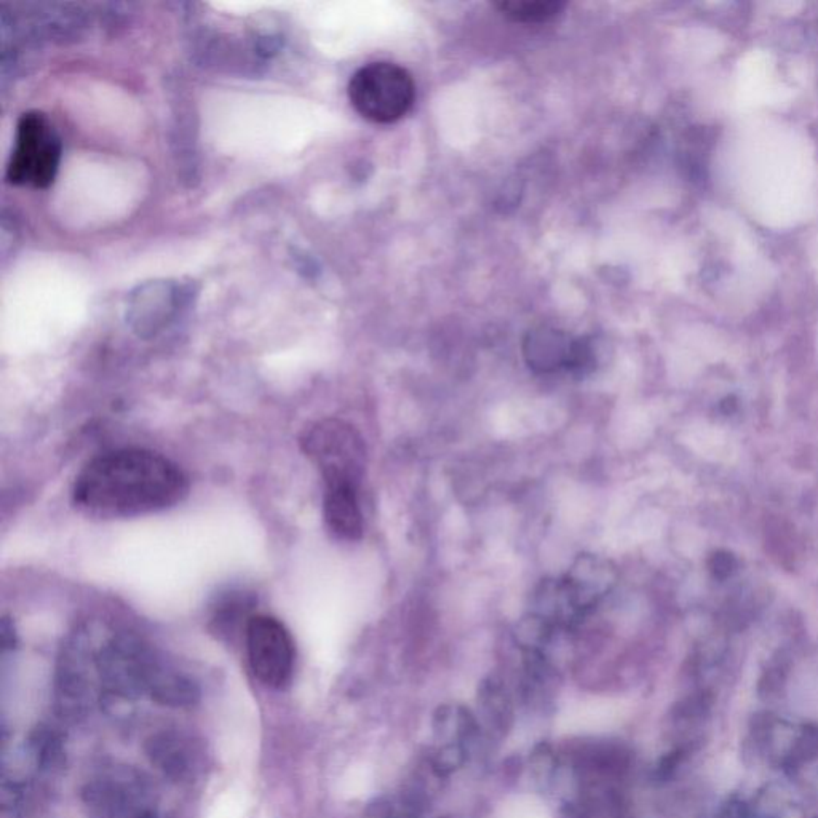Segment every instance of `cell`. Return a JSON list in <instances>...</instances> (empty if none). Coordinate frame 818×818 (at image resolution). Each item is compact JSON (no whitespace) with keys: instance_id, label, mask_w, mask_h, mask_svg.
I'll return each instance as SVG.
<instances>
[{"instance_id":"6","label":"cell","mask_w":818,"mask_h":818,"mask_svg":"<svg viewBox=\"0 0 818 818\" xmlns=\"http://www.w3.org/2000/svg\"><path fill=\"white\" fill-rule=\"evenodd\" d=\"M245 640L256 678L269 687H283L294 666V643L285 625L272 615H253L245 628Z\"/></svg>"},{"instance_id":"13","label":"cell","mask_w":818,"mask_h":818,"mask_svg":"<svg viewBox=\"0 0 818 818\" xmlns=\"http://www.w3.org/2000/svg\"><path fill=\"white\" fill-rule=\"evenodd\" d=\"M467 758H469V753L462 743L451 742L443 743L440 749H435L433 755L429 758V761H430L431 768L437 770L438 775L446 777V775L452 774L462 768Z\"/></svg>"},{"instance_id":"9","label":"cell","mask_w":818,"mask_h":818,"mask_svg":"<svg viewBox=\"0 0 818 818\" xmlns=\"http://www.w3.org/2000/svg\"><path fill=\"white\" fill-rule=\"evenodd\" d=\"M324 518L328 531L337 539H362L365 526L358 486L347 483L324 486Z\"/></svg>"},{"instance_id":"10","label":"cell","mask_w":818,"mask_h":818,"mask_svg":"<svg viewBox=\"0 0 818 818\" xmlns=\"http://www.w3.org/2000/svg\"><path fill=\"white\" fill-rule=\"evenodd\" d=\"M476 700L486 729L494 736H504L514 721V705L504 679L497 675L483 679Z\"/></svg>"},{"instance_id":"2","label":"cell","mask_w":818,"mask_h":818,"mask_svg":"<svg viewBox=\"0 0 818 818\" xmlns=\"http://www.w3.org/2000/svg\"><path fill=\"white\" fill-rule=\"evenodd\" d=\"M347 93L350 104L363 119L394 123L411 111L416 101V83L405 68L379 61L356 70Z\"/></svg>"},{"instance_id":"1","label":"cell","mask_w":818,"mask_h":818,"mask_svg":"<svg viewBox=\"0 0 818 818\" xmlns=\"http://www.w3.org/2000/svg\"><path fill=\"white\" fill-rule=\"evenodd\" d=\"M189 483L170 459L153 451L123 448L90 461L77 476V507L104 518L155 514L185 499Z\"/></svg>"},{"instance_id":"11","label":"cell","mask_w":818,"mask_h":818,"mask_svg":"<svg viewBox=\"0 0 818 818\" xmlns=\"http://www.w3.org/2000/svg\"><path fill=\"white\" fill-rule=\"evenodd\" d=\"M495 8L516 23H546L558 16L565 4L557 0H504L495 4Z\"/></svg>"},{"instance_id":"17","label":"cell","mask_w":818,"mask_h":818,"mask_svg":"<svg viewBox=\"0 0 818 818\" xmlns=\"http://www.w3.org/2000/svg\"><path fill=\"white\" fill-rule=\"evenodd\" d=\"M717 818H751V813L743 801L730 800L721 807Z\"/></svg>"},{"instance_id":"3","label":"cell","mask_w":818,"mask_h":818,"mask_svg":"<svg viewBox=\"0 0 818 818\" xmlns=\"http://www.w3.org/2000/svg\"><path fill=\"white\" fill-rule=\"evenodd\" d=\"M301 444L305 456L320 470L324 486L341 483L360 486L367 446L354 425L341 419L318 420L304 431Z\"/></svg>"},{"instance_id":"4","label":"cell","mask_w":818,"mask_h":818,"mask_svg":"<svg viewBox=\"0 0 818 818\" xmlns=\"http://www.w3.org/2000/svg\"><path fill=\"white\" fill-rule=\"evenodd\" d=\"M59 162L61 140L48 117L38 111L21 115L6 179L12 185L45 189L57 178Z\"/></svg>"},{"instance_id":"8","label":"cell","mask_w":818,"mask_h":818,"mask_svg":"<svg viewBox=\"0 0 818 818\" xmlns=\"http://www.w3.org/2000/svg\"><path fill=\"white\" fill-rule=\"evenodd\" d=\"M617 578L619 574L614 563L595 553H582L576 557L563 576L579 608L587 615L610 595L617 584Z\"/></svg>"},{"instance_id":"18","label":"cell","mask_w":818,"mask_h":818,"mask_svg":"<svg viewBox=\"0 0 818 818\" xmlns=\"http://www.w3.org/2000/svg\"><path fill=\"white\" fill-rule=\"evenodd\" d=\"M13 641H15V632H13V625L5 617V619H4V621H2V644H4V649L12 647Z\"/></svg>"},{"instance_id":"12","label":"cell","mask_w":818,"mask_h":818,"mask_svg":"<svg viewBox=\"0 0 818 818\" xmlns=\"http://www.w3.org/2000/svg\"><path fill=\"white\" fill-rule=\"evenodd\" d=\"M818 760V726L806 724L801 728L791 747L785 755L783 766L787 770H800L804 764Z\"/></svg>"},{"instance_id":"16","label":"cell","mask_w":818,"mask_h":818,"mask_svg":"<svg viewBox=\"0 0 818 818\" xmlns=\"http://www.w3.org/2000/svg\"><path fill=\"white\" fill-rule=\"evenodd\" d=\"M736 568V559L728 552H717L711 557L710 569L717 579L729 578Z\"/></svg>"},{"instance_id":"5","label":"cell","mask_w":818,"mask_h":818,"mask_svg":"<svg viewBox=\"0 0 818 818\" xmlns=\"http://www.w3.org/2000/svg\"><path fill=\"white\" fill-rule=\"evenodd\" d=\"M523 356L536 375L566 371L585 377L597 367V349L587 337H572L557 328H536L523 341Z\"/></svg>"},{"instance_id":"15","label":"cell","mask_w":818,"mask_h":818,"mask_svg":"<svg viewBox=\"0 0 818 818\" xmlns=\"http://www.w3.org/2000/svg\"><path fill=\"white\" fill-rule=\"evenodd\" d=\"M685 755H687V749L685 747H678V749H672L666 755L662 756L659 764H657V769H655L657 779H660L662 781L672 779L673 775L676 774L679 766L685 761Z\"/></svg>"},{"instance_id":"7","label":"cell","mask_w":818,"mask_h":818,"mask_svg":"<svg viewBox=\"0 0 818 818\" xmlns=\"http://www.w3.org/2000/svg\"><path fill=\"white\" fill-rule=\"evenodd\" d=\"M185 294L173 282H151L140 286L128 303V322L140 336H155L178 315Z\"/></svg>"},{"instance_id":"19","label":"cell","mask_w":818,"mask_h":818,"mask_svg":"<svg viewBox=\"0 0 818 818\" xmlns=\"http://www.w3.org/2000/svg\"><path fill=\"white\" fill-rule=\"evenodd\" d=\"M766 818H775V817H766Z\"/></svg>"},{"instance_id":"14","label":"cell","mask_w":818,"mask_h":818,"mask_svg":"<svg viewBox=\"0 0 818 818\" xmlns=\"http://www.w3.org/2000/svg\"><path fill=\"white\" fill-rule=\"evenodd\" d=\"M529 769L534 781L539 783L552 781L553 774L557 770V755L550 743L540 742L534 747L529 756Z\"/></svg>"}]
</instances>
